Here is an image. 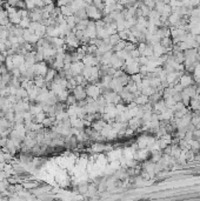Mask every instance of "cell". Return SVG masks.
Returning a JSON list of instances; mask_svg holds the SVG:
<instances>
[{
  "label": "cell",
  "instance_id": "cell-1",
  "mask_svg": "<svg viewBox=\"0 0 200 201\" xmlns=\"http://www.w3.org/2000/svg\"><path fill=\"white\" fill-rule=\"evenodd\" d=\"M85 91H86V94H87L91 99H93V100H97L99 97H101V94H102L101 90H100L95 84H90L85 88Z\"/></svg>",
  "mask_w": 200,
  "mask_h": 201
},
{
  "label": "cell",
  "instance_id": "cell-2",
  "mask_svg": "<svg viewBox=\"0 0 200 201\" xmlns=\"http://www.w3.org/2000/svg\"><path fill=\"white\" fill-rule=\"evenodd\" d=\"M86 13H87V17L91 18V19H95L97 21L101 19V12L97 7H94L93 5L86 7Z\"/></svg>",
  "mask_w": 200,
  "mask_h": 201
},
{
  "label": "cell",
  "instance_id": "cell-3",
  "mask_svg": "<svg viewBox=\"0 0 200 201\" xmlns=\"http://www.w3.org/2000/svg\"><path fill=\"white\" fill-rule=\"evenodd\" d=\"M73 97H74L77 100L79 101H84L86 99L87 94H86V91L83 86H77L74 90H73Z\"/></svg>",
  "mask_w": 200,
  "mask_h": 201
},
{
  "label": "cell",
  "instance_id": "cell-4",
  "mask_svg": "<svg viewBox=\"0 0 200 201\" xmlns=\"http://www.w3.org/2000/svg\"><path fill=\"white\" fill-rule=\"evenodd\" d=\"M124 61L121 60V59H119L117 57V54H113V57H112V59H111V67H113L114 69H117L118 68H120L121 66H124Z\"/></svg>",
  "mask_w": 200,
  "mask_h": 201
},
{
  "label": "cell",
  "instance_id": "cell-5",
  "mask_svg": "<svg viewBox=\"0 0 200 201\" xmlns=\"http://www.w3.org/2000/svg\"><path fill=\"white\" fill-rule=\"evenodd\" d=\"M106 125H107V122H106L104 119H99V120H97V121H94V122L92 124V128H93L95 132H99L100 133V131H101Z\"/></svg>",
  "mask_w": 200,
  "mask_h": 201
},
{
  "label": "cell",
  "instance_id": "cell-6",
  "mask_svg": "<svg viewBox=\"0 0 200 201\" xmlns=\"http://www.w3.org/2000/svg\"><path fill=\"white\" fill-rule=\"evenodd\" d=\"M67 42L72 46H78V38L75 37V33H70L67 35Z\"/></svg>",
  "mask_w": 200,
  "mask_h": 201
},
{
  "label": "cell",
  "instance_id": "cell-7",
  "mask_svg": "<svg viewBox=\"0 0 200 201\" xmlns=\"http://www.w3.org/2000/svg\"><path fill=\"white\" fill-rule=\"evenodd\" d=\"M126 47V42L123 41V40H120V41L118 42L117 45L113 47V50H114V52L117 53V52H120V51H124Z\"/></svg>",
  "mask_w": 200,
  "mask_h": 201
},
{
  "label": "cell",
  "instance_id": "cell-8",
  "mask_svg": "<svg viewBox=\"0 0 200 201\" xmlns=\"http://www.w3.org/2000/svg\"><path fill=\"white\" fill-rule=\"evenodd\" d=\"M192 84V79H191V76H185L181 78V86L183 87H188L190 85Z\"/></svg>",
  "mask_w": 200,
  "mask_h": 201
},
{
  "label": "cell",
  "instance_id": "cell-9",
  "mask_svg": "<svg viewBox=\"0 0 200 201\" xmlns=\"http://www.w3.org/2000/svg\"><path fill=\"white\" fill-rule=\"evenodd\" d=\"M120 40H121V39L119 38V34H118V33L117 34H113V35H111V37H109V44H111L113 47H114V46H116V45H117V44L120 41Z\"/></svg>",
  "mask_w": 200,
  "mask_h": 201
},
{
  "label": "cell",
  "instance_id": "cell-10",
  "mask_svg": "<svg viewBox=\"0 0 200 201\" xmlns=\"http://www.w3.org/2000/svg\"><path fill=\"white\" fill-rule=\"evenodd\" d=\"M135 102L139 104V105H145V104L147 102V97H146V95H140V97L137 98Z\"/></svg>",
  "mask_w": 200,
  "mask_h": 201
},
{
  "label": "cell",
  "instance_id": "cell-11",
  "mask_svg": "<svg viewBox=\"0 0 200 201\" xmlns=\"http://www.w3.org/2000/svg\"><path fill=\"white\" fill-rule=\"evenodd\" d=\"M54 74H55V72H54V71H48L47 76H46V80H47V81L52 80V78H54Z\"/></svg>",
  "mask_w": 200,
  "mask_h": 201
},
{
  "label": "cell",
  "instance_id": "cell-12",
  "mask_svg": "<svg viewBox=\"0 0 200 201\" xmlns=\"http://www.w3.org/2000/svg\"><path fill=\"white\" fill-rule=\"evenodd\" d=\"M102 150H104V146H101L100 143H97V145H94V146H93V151L100 152V151H102Z\"/></svg>",
  "mask_w": 200,
  "mask_h": 201
},
{
  "label": "cell",
  "instance_id": "cell-13",
  "mask_svg": "<svg viewBox=\"0 0 200 201\" xmlns=\"http://www.w3.org/2000/svg\"><path fill=\"white\" fill-rule=\"evenodd\" d=\"M178 20H179V16L178 14H173V16H171V23H178Z\"/></svg>",
  "mask_w": 200,
  "mask_h": 201
}]
</instances>
